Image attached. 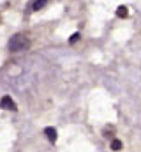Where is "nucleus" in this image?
<instances>
[{"label":"nucleus","instance_id":"1","mask_svg":"<svg viewBox=\"0 0 141 152\" xmlns=\"http://www.w3.org/2000/svg\"><path fill=\"white\" fill-rule=\"evenodd\" d=\"M27 46H28V39L25 37L23 34H16L9 41V51H21Z\"/></svg>","mask_w":141,"mask_h":152},{"label":"nucleus","instance_id":"2","mask_svg":"<svg viewBox=\"0 0 141 152\" xmlns=\"http://www.w3.org/2000/svg\"><path fill=\"white\" fill-rule=\"evenodd\" d=\"M0 108L2 110H11V112H16L18 108H16V103L11 99V96H4L2 99H0Z\"/></svg>","mask_w":141,"mask_h":152},{"label":"nucleus","instance_id":"3","mask_svg":"<svg viewBox=\"0 0 141 152\" xmlns=\"http://www.w3.org/2000/svg\"><path fill=\"white\" fill-rule=\"evenodd\" d=\"M44 133H46V136H48L49 142H57V129H53V127H46Z\"/></svg>","mask_w":141,"mask_h":152},{"label":"nucleus","instance_id":"4","mask_svg":"<svg viewBox=\"0 0 141 152\" xmlns=\"http://www.w3.org/2000/svg\"><path fill=\"white\" fill-rule=\"evenodd\" d=\"M46 5V0H35L34 4H32V9L34 11H39V9H42Z\"/></svg>","mask_w":141,"mask_h":152},{"label":"nucleus","instance_id":"5","mask_svg":"<svg viewBox=\"0 0 141 152\" xmlns=\"http://www.w3.org/2000/svg\"><path fill=\"white\" fill-rule=\"evenodd\" d=\"M116 16L125 18V16H127V7H125V5H120V7L116 9Z\"/></svg>","mask_w":141,"mask_h":152},{"label":"nucleus","instance_id":"6","mask_svg":"<svg viewBox=\"0 0 141 152\" xmlns=\"http://www.w3.org/2000/svg\"><path fill=\"white\" fill-rule=\"evenodd\" d=\"M111 149H113V151H120V149H122V142H120V140H113V142H111Z\"/></svg>","mask_w":141,"mask_h":152},{"label":"nucleus","instance_id":"7","mask_svg":"<svg viewBox=\"0 0 141 152\" xmlns=\"http://www.w3.org/2000/svg\"><path fill=\"white\" fill-rule=\"evenodd\" d=\"M78 39H79V34H74V36H72V37H70V42H76V41H78Z\"/></svg>","mask_w":141,"mask_h":152}]
</instances>
